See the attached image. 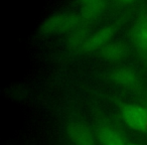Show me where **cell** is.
<instances>
[{
  "label": "cell",
  "instance_id": "obj_11",
  "mask_svg": "<svg viewBox=\"0 0 147 145\" xmlns=\"http://www.w3.org/2000/svg\"><path fill=\"white\" fill-rule=\"evenodd\" d=\"M96 1H98V0H81V2L83 3L84 5L86 4H89V3H93V2H96Z\"/></svg>",
  "mask_w": 147,
  "mask_h": 145
},
{
  "label": "cell",
  "instance_id": "obj_2",
  "mask_svg": "<svg viewBox=\"0 0 147 145\" xmlns=\"http://www.w3.org/2000/svg\"><path fill=\"white\" fill-rule=\"evenodd\" d=\"M120 115L123 122L132 130L137 132L147 131V110L139 105L122 104Z\"/></svg>",
  "mask_w": 147,
  "mask_h": 145
},
{
  "label": "cell",
  "instance_id": "obj_9",
  "mask_svg": "<svg viewBox=\"0 0 147 145\" xmlns=\"http://www.w3.org/2000/svg\"><path fill=\"white\" fill-rule=\"evenodd\" d=\"M87 35H88V30L85 27H78L77 29L73 30L67 38L69 47L71 49H82L83 45L88 38Z\"/></svg>",
  "mask_w": 147,
  "mask_h": 145
},
{
  "label": "cell",
  "instance_id": "obj_12",
  "mask_svg": "<svg viewBox=\"0 0 147 145\" xmlns=\"http://www.w3.org/2000/svg\"><path fill=\"white\" fill-rule=\"evenodd\" d=\"M117 1H119L121 3H125V4H129V3L134 2L135 0H117Z\"/></svg>",
  "mask_w": 147,
  "mask_h": 145
},
{
  "label": "cell",
  "instance_id": "obj_1",
  "mask_svg": "<svg viewBox=\"0 0 147 145\" xmlns=\"http://www.w3.org/2000/svg\"><path fill=\"white\" fill-rule=\"evenodd\" d=\"M81 18L76 14H57L47 18L40 26V32L43 34L71 32L80 27Z\"/></svg>",
  "mask_w": 147,
  "mask_h": 145
},
{
  "label": "cell",
  "instance_id": "obj_3",
  "mask_svg": "<svg viewBox=\"0 0 147 145\" xmlns=\"http://www.w3.org/2000/svg\"><path fill=\"white\" fill-rule=\"evenodd\" d=\"M67 133L74 145H97L94 133L82 122H71L67 127Z\"/></svg>",
  "mask_w": 147,
  "mask_h": 145
},
{
  "label": "cell",
  "instance_id": "obj_13",
  "mask_svg": "<svg viewBox=\"0 0 147 145\" xmlns=\"http://www.w3.org/2000/svg\"><path fill=\"white\" fill-rule=\"evenodd\" d=\"M128 145H141V144H136V143H130V144Z\"/></svg>",
  "mask_w": 147,
  "mask_h": 145
},
{
  "label": "cell",
  "instance_id": "obj_7",
  "mask_svg": "<svg viewBox=\"0 0 147 145\" xmlns=\"http://www.w3.org/2000/svg\"><path fill=\"white\" fill-rule=\"evenodd\" d=\"M97 139L101 145H126L120 132L107 125H103L98 129Z\"/></svg>",
  "mask_w": 147,
  "mask_h": 145
},
{
  "label": "cell",
  "instance_id": "obj_4",
  "mask_svg": "<svg viewBox=\"0 0 147 145\" xmlns=\"http://www.w3.org/2000/svg\"><path fill=\"white\" fill-rule=\"evenodd\" d=\"M131 39L137 53L147 59V15L142 14L131 29Z\"/></svg>",
  "mask_w": 147,
  "mask_h": 145
},
{
  "label": "cell",
  "instance_id": "obj_5",
  "mask_svg": "<svg viewBox=\"0 0 147 145\" xmlns=\"http://www.w3.org/2000/svg\"><path fill=\"white\" fill-rule=\"evenodd\" d=\"M115 31H116L115 25H108L99 29L87 38L81 51L83 53H92L97 49H101L107 43H109L110 39L115 34Z\"/></svg>",
  "mask_w": 147,
  "mask_h": 145
},
{
  "label": "cell",
  "instance_id": "obj_6",
  "mask_svg": "<svg viewBox=\"0 0 147 145\" xmlns=\"http://www.w3.org/2000/svg\"><path fill=\"white\" fill-rule=\"evenodd\" d=\"M110 79L114 83L128 89H137L139 87L138 76L135 71L126 67L114 69L110 73Z\"/></svg>",
  "mask_w": 147,
  "mask_h": 145
},
{
  "label": "cell",
  "instance_id": "obj_8",
  "mask_svg": "<svg viewBox=\"0 0 147 145\" xmlns=\"http://www.w3.org/2000/svg\"><path fill=\"white\" fill-rule=\"evenodd\" d=\"M100 55L107 61H118L126 57L127 47L123 42H109L100 49Z\"/></svg>",
  "mask_w": 147,
  "mask_h": 145
},
{
  "label": "cell",
  "instance_id": "obj_10",
  "mask_svg": "<svg viewBox=\"0 0 147 145\" xmlns=\"http://www.w3.org/2000/svg\"><path fill=\"white\" fill-rule=\"evenodd\" d=\"M105 8L104 0H98L96 2L89 3L84 5V8L82 10V17L87 20L95 19L103 12Z\"/></svg>",
  "mask_w": 147,
  "mask_h": 145
}]
</instances>
